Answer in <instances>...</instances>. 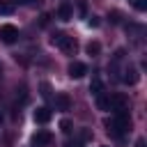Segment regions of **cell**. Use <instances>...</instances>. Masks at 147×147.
Wrapping results in <instances>:
<instances>
[{
	"label": "cell",
	"instance_id": "obj_1",
	"mask_svg": "<svg viewBox=\"0 0 147 147\" xmlns=\"http://www.w3.org/2000/svg\"><path fill=\"white\" fill-rule=\"evenodd\" d=\"M51 41H53V44H55L64 55H76L78 44H76V39H74V37H69V34H64V32H55Z\"/></svg>",
	"mask_w": 147,
	"mask_h": 147
},
{
	"label": "cell",
	"instance_id": "obj_2",
	"mask_svg": "<svg viewBox=\"0 0 147 147\" xmlns=\"http://www.w3.org/2000/svg\"><path fill=\"white\" fill-rule=\"evenodd\" d=\"M53 145V133L51 131H37L32 136V147H51Z\"/></svg>",
	"mask_w": 147,
	"mask_h": 147
},
{
	"label": "cell",
	"instance_id": "obj_3",
	"mask_svg": "<svg viewBox=\"0 0 147 147\" xmlns=\"http://www.w3.org/2000/svg\"><path fill=\"white\" fill-rule=\"evenodd\" d=\"M0 39H2L5 44H14V41L18 39V28H16V25H9V23L2 25V28H0Z\"/></svg>",
	"mask_w": 147,
	"mask_h": 147
},
{
	"label": "cell",
	"instance_id": "obj_4",
	"mask_svg": "<svg viewBox=\"0 0 147 147\" xmlns=\"http://www.w3.org/2000/svg\"><path fill=\"white\" fill-rule=\"evenodd\" d=\"M110 99V110H129V99L124 96V94H113V96H108Z\"/></svg>",
	"mask_w": 147,
	"mask_h": 147
},
{
	"label": "cell",
	"instance_id": "obj_5",
	"mask_svg": "<svg viewBox=\"0 0 147 147\" xmlns=\"http://www.w3.org/2000/svg\"><path fill=\"white\" fill-rule=\"evenodd\" d=\"M67 74L78 80V78H83V76L87 74V64H83V62H71V64L67 67Z\"/></svg>",
	"mask_w": 147,
	"mask_h": 147
},
{
	"label": "cell",
	"instance_id": "obj_6",
	"mask_svg": "<svg viewBox=\"0 0 147 147\" xmlns=\"http://www.w3.org/2000/svg\"><path fill=\"white\" fill-rule=\"evenodd\" d=\"M138 78H140V76H138V69H136L133 64H129V67L124 69V76H122V80H124L126 85H136V83H138Z\"/></svg>",
	"mask_w": 147,
	"mask_h": 147
},
{
	"label": "cell",
	"instance_id": "obj_7",
	"mask_svg": "<svg viewBox=\"0 0 147 147\" xmlns=\"http://www.w3.org/2000/svg\"><path fill=\"white\" fill-rule=\"evenodd\" d=\"M71 16H74L71 5H69V2H62V5L57 7V18H60V21H71Z\"/></svg>",
	"mask_w": 147,
	"mask_h": 147
},
{
	"label": "cell",
	"instance_id": "obj_8",
	"mask_svg": "<svg viewBox=\"0 0 147 147\" xmlns=\"http://www.w3.org/2000/svg\"><path fill=\"white\" fill-rule=\"evenodd\" d=\"M55 106H57V110H69V108H71V99H69V94H64V92L55 94Z\"/></svg>",
	"mask_w": 147,
	"mask_h": 147
},
{
	"label": "cell",
	"instance_id": "obj_9",
	"mask_svg": "<svg viewBox=\"0 0 147 147\" xmlns=\"http://www.w3.org/2000/svg\"><path fill=\"white\" fill-rule=\"evenodd\" d=\"M48 119H51V110L48 108H37L34 110V122L37 124H46Z\"/></svg>",
	"mask_w": 147,
	"mask_h": 147
},
{
	"label": "cell",
	"instance_id": "obj_10",
	"mask_svg": "<svg viewBox=\"0 0 147 147\" xmlns=\"http://www.w3.org/2000/svg\"><path fill=\"white\" fill-rule=\"evenodd\" d=\"M94 99H96V108H99V110H110V99H108V94H106V92L96 94Z\"/></svg>",
	"mask_w": 147,
	"mask_h": 147
},
{
	"label": "cell",
	"instance_id": "obj_11",
	"mask_svg": "<svg viewBox=\"0 0 147 147\" xmlns=\"http://www.w3.org/2000/svg\"><path fill=\"white\" fill-rule=\"evenodd\" d=\"M90 92L96 96V94H101V92H106V87H103V80L101 78H92V83H90Z\"/></svg>",
	"mask_w": 147,
	"mask_h": 147
},
{
	"label": "cell",
	"instance_id": "obj_12",
	"mask_svg": "<svg viewBox=\"0 0 147 147\" xmlns=\"http://www.w3.org/2000/svg\"><path fill=\"white\" fill-rule=\"evenodd\" d=\"M85 51H87V55H99V53H101V44H99V41H90V44L85 46Z\"/></svg>",
	"mask_w": 147,
	"mask_h": 147
},
{
	"label": "cell",
	"instance_id": "obj_13",
	"mask_svg": "<svg viewBox=\"0 0 147 147\" xmlns=\"http://www.w3.org/2000/svg\"><path fill=\"white\" fill-rule=\"evenodd\" d=\"M60 129H62V133H71V129H74V124L69 122V119H60Z\"/></svg>",
	"mask_w": 147,
	"mask_h": 147
},
{
	"label": "cell",
	"instance_id": "obj_14",
	"mask_svg": "<svg viewBox=\"0 0 147 147\" xmlns=\"http://www.w3.org/2000/svg\"><path fill=\"white\" fill-rule=\"evenodd\" d=\"M41 96L44 99H53V92H51V85L48 83H41Z\"/></svg>",
	"mask_w": 147,
	"mask_h": 147
},
{
	"label": "cell",
	"instance_id": "obj_15",
	"mask_svg": "<svg viewBox=\"0 0 147 147\" xmlns=\"http://www.w3.org/2000/svg\"><path fill=\"white\" fill-rule=\"evenodd\" d=\"M131 5H133L138 11H145V9H147V0H131Z\"/></svg>",
	"mask_w": 147,
	"mask_h": 147
},
{
	"label": "cell",
	"instance_id": "obj_16",
	"mask_svg": "<svg viewBox=\"0 0 147 147\" xmlns=\"http://www.w3.org/2000/svg\"><path fill=\"white\" fill-rule=\"evenodd\" d=\"M14 11V5H9V2H0V14H11Z\"/></svg>",
	"mask_w": 147,
	"mask_h": 147
},
{
	"label": "cell",
	"instance_id": "obj_17",
	"mask_svg": "<svg viewBox=\"0 0 147 147\" xmlns=\"http://www.w3.org/2000/svg\"><path fill=\"white\" fill-rule=\"evenodd\" d=\"M87 25H90V28H99V16H90Z\"/></svg>",
	"mask_w": 147,
	"mask_h": 147
},
{
	"label": "cell",
	"instance_id": "obj_18",
	"mask_svg": "<svg viewBox=\"0 0 147 147\" xmlns=\"http://www.w3.org/2000/svg\"><path fill=\"white\" fill-rule=\"evenodd\" d=\"M90 138H92V133H90L87 129H83V131H80V140H90Z\"/></svg>",
	"mask_w": 147,
	"mask_h": 147
},
{
	"label": "cell",
	"instance_id": "obj_19",
	"mask_svg": "<svg viewBox=\"0 0 147 147\" xmlns=\"http://www.w3.org/2000/svg\"><path fill=\"white\" fill-rule=\"evenodd\" d=\"M23 2H25V5H30V7H39L44 0H23Z\"/></svg>",
	"mask_w": 147,
	"mask_h": 147
},
{
	"label": "cell",
	"instance_id": "obj_20",
	"mask_svg": "<svg viewBox=\"0 0 147 147\" xmlns=\"http://www.w3.org/2000/svg\"><path fill=\"white\" fill-rule=\"evenodd\" d=\"M136 147H145V140H142V138H138V140H136Z\"/></svg>",
	"mask_w": 147,
	"mask_h": 147
},
{
	"label": "cell",
	"instance_id": "obj_21",
	"mask_svg": "<svg viewBox=\"0 0 147 147\" xmlns=\"http://www.w3.org/2000/svg\"><path fill=\"white\" fill-rule=\"evenodd\" d=\"M64 147H76V145H74V142H67V145H64Z\"/></svg>",
	"mask_w": 147,
	"mask_h": 147
},
{
	"label": "cell",
	"instance_id": "obj_22",
	"mask_svg": "<svg viewBox=\"0 0 147 147\" xmlns=\"http://www.w3.org/2000/svg\"><path fill=\"white\" fill-rule=\"evenodd\" d=\"M101 147H108V145H101Z\"/></svg>",
	"mask_w": 147,
	"mask_h": 147
}]
</instances>
